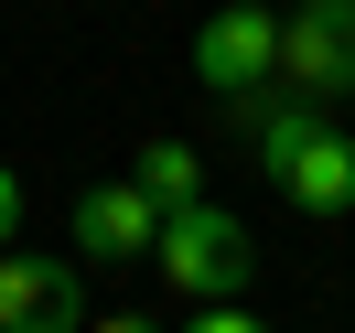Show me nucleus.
Returning a JSON list of instances; mask_svg holds the SVG:
<instances>
[{
  "label": "nucleus",
  "mask_w": 355,
  "mask_h": 333,
  "mask_svg": "<svg viewBox=\"0 0 355 333\" xmlns=\"http://www.w3.org/2000/svg\"><path fill=\"white\" fill-rule=\"evenodd\" d=\"M237 108H248V140H259L280 204H302V215H355V140L334 129L312 97H280V108L237 97Z\"/></svg>",
  "instance_id": "f257e3e1"
},
{
  "label": "nucleus",
  "mask_w": 355,
  "mask_h": 333,
  "mask_svg": "<svg viewBox=\"0 0 355 333\" xmlns=\"http://www.w3.org/2000/svg\"><path fill=\"white\" fill-rule=\"evenodd\" d=\"M151 269L183 290V301H237L248 269H259V247H248V226L226 215V204H183V215H162Z\"/></svg>",
  "instance_id": "f03ea898"
},
{
  "label": "nucleus",
  "mask_w": 355,
  "mask_h": 333,
  "mask_svg": "<svg viewBox=\"0 0 355 333\" xmlns=\"http://www.w3.org/2000/svg\"><path fill=\"white\" fill-rule=\"evenodd\" d=\"M280 75L312 108L355 97V0H302V11H291L280 22Z\"/></svg>",
  "instance_id": "7ed1b4c3"
},
{
  "label": "nucleus",
  "mask_w": 355,
  "mask_h": 333,
  "mask_svg": "<svg viewBox=\"0 0 355 333\" xmlns=\"http://www.w3.org/2000/svg\"><path fill=\"white\" fill-rule=\"evenodd\" d=\"M194 75L237 108V97H259L269 75H280V11H259V0H226L216 22L194 33Z\"/></svg>",
  "instance_id": "20e7f679"
},
{
  "label": "nucleus",
  "mask_w": 355,
  "mask_h": 333,
  "mask_svg": "<svg viewBox=\"0 0 355 333\" xmlns=\"http://www.w3.org/2000/svg\"><path fill=\"white\" fill-rule=\"evenodd\" d=\"M76 269L65 258H33V247H11L0 258V333H76Z\"/></svg>",
  "instance_id": "39448f33"
},
{
  "label": "nucleus",
  "mask_w": 355,
  "mask_h": 333,
  "mask_svg": "<svg viewBox=\"0 0 355 333\" xmlns=\"http://www.w3.org/2000/svg\"><path fill=\"white\" fill-rule=\"evenodd\" d=\"M76 247L87 258H151L162 247V204L140 183H97V194H76Z\"/></svg>",
  "instance_id": "423d86ee"
},
{
  "label": "nucleus",
  "mask_w": 355,
  "mask_h": 333,
  "mask_svg": "<svg viewBox=\"0 0 355 333\" xmlns=\"http://www.w3.org/2000/svg\"><path fill=\"white\" fill-rule=\"evenodd\" d=\"M130 183H140V194L162 204V215H183V204H205V161L183 151V140H151V151L130 161Z\"/></svg>",
  "instance_id": "0eeeda50"
},
{
  "label": "nucleus",
  "mask_w": 355,
  "mask_h": 333,
  "mask_svg": "<svg viewBox=\"0 0 355 333\" xmlns=\"http://www.w3.org/2000/svg\"><path fill=\"white\" fill-rule=\"evenodd\" d=\"M183 333H269V323H259L248 301H194V323H183Z\"/></svg>",
  "instance_id": "6e6552de"
},
{
  "label": "nucleus",
  "mask_w": 355,
  "mask_h": 333,
  "mask_svg": "<svg viewBox=\"0 0 355 333\" xmlns=\"http://www.w3.org/2000/svg\"><path fill=\"white\" fill-rule=\"evenodd\" d=\"M11 247H22V172L0 161V258H11Z\"/></svg>",
  "instance_id": "1a4fd4ad"
},
{
  "label": "nucleus",
  "mask_w": 355,
  "mask_h": 333,
  "mask_svg": "<svg viewBox=\"0 0 355 333\" xmlns=\"http://www.w3.org/2000/svg\"><path fill=\"white\" fill-rule=\"evenodd\" d=\"M97 333H162V323H140V312H108V323H97Z\"/></svg>",
  "instance_id": "9d476101"
}]
</instances>
